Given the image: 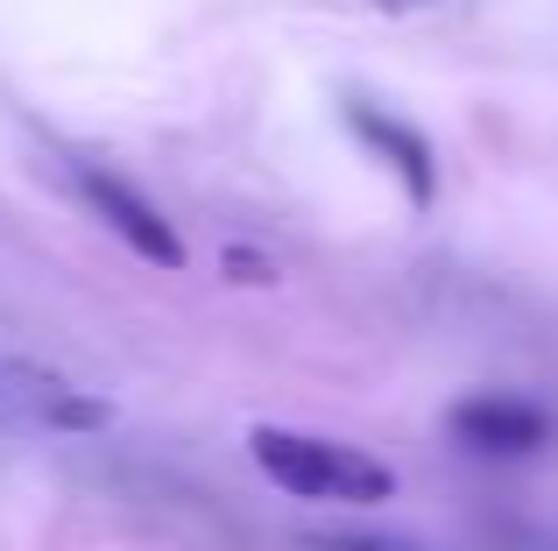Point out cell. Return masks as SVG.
Segmentation results:
<instances>
[{
	"label": "cell",
	"instance_id": "3957f363",
	"mask_svg": "<svg viewBox=\"0 0 558 551\" xmlns=\"http://www.w3.org/2000/svg\"><path fill=\"white\" fill-rule=\"evenodd\" d=\"M347 127H354L361 142L381 156V163L403 177V192H410V206H432L438 198V156H432V142L417 135L410 121H396V113H381V107H347Z\"/></svg>",
	"mask_w": 558,
	"mask_h": 551
},
{
	"label": "cell",
	"instance_id": "277c9868",
	"mask_svg": "<svg viewBox=\"0 0 558 551\" xmlns=\"http://www.w3.org/2000/svg\"><path fill=\"white\" fill-rule=\"evenodd\" d=\"M452 439L474 453H537L545 445V411L523 396H466L452 411Z\"/></svg>",
	"mask_w": 558,
	"mask_h": 551
},
{
	"label": "cell",
	"instance_id": "5b68a950",
	"mask_svg": "<svg viewBox=\"0 0 558 551\" xmlns=\"http://www.w3.org/2000/svg\"><path fill=\"white\" fill-rule=\"evenodd\" d=\"M312 551H410V544H375V538H318Z\"/></svg>",
	"mask_w": 558,
	"mask_h": 551
},
{
	"label": "cell",
	"instance_id": "7a4b0ae2",
	"mask_svg": "<svg viewBox=\"0 0 558 551\" xmlns=\"http://www.w3.org/2000/svg\"><path fill=\"white\" fill-rule=\"evenodd\" d=\"M78 198L99 212V220H107V234H121L128 248L142 255V262H156V269H184V241H178V226H170L163 212H156L128 177L78 163Z\"/></svg>",
	"mask_w": 558,
	"mask_h": 551
},
{
	"label": "cell",
	"instance_id": "6da1fadb",
	"mask_svg": "<svg viewBox=\"0 0 558 551\" xmlns=\"http://www.w3.org/2000/svg\"><path fill=\"white\" fill-rule=\"evenodd\" d=\"M247 445H255V467L290 495H312V502H389L396 495V474L381 460H368L361 445H332V439H312V431H276V425H262Z\"/></svg>",
	"mask_w": 558,
	"mask_h": 551
}]
</instances>
